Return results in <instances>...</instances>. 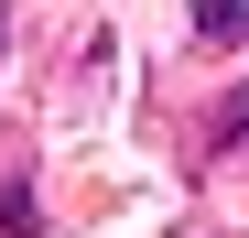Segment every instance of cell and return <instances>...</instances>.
I'll list each match as a JSON object with an SVG mask.
<instances>
[{
    "label": "cell",
    "mask_w": 249,
    "mask_h": 238,
    "mask_svg": "<svg viewBox=\"0 0 249 238\" xmlns=\"http://www.w3.org/2000/svg\"><path fill=\"white\" fill-rule=\"evenodd\" d=\"M195 33L206 44H249V0H195Z\"/></svg>",
    "instance_id": "obj_1"
}]
</instances>
